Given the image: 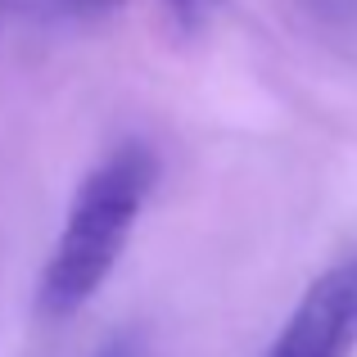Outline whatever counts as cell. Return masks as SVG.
<instances>
[{
    "label": "cell",
    "mask_w": 357,
    "mask_h": 357,
    "mask_svg": "<svg viewBox=\"0 0 357 357\" xmlns=\"http://www.w3.org/2000/svg\"><path fill=\"white\" fill-rule=\"evenodd\" d=\"M158 176V158L149 145L127 140L114 154H105L86 176H82L77 195L68 204L63 231L54 240V253L45 262L41 280H36V307L41 317H73L77 307L91 303L109 271L118 267L122 249H127L136 218L145 208L149 190Z\"/></svg>",
    "instance_id": "1"
},
{
    "label": "cell",
    "mask_w": 357,
    "mask_h": 357,
    "mask_svg": "<svg viewBox=\"0 0 357 357\" xmlns=\"http://www.w3.org/2000/svg\"><path fill=\"white\" fill-rule=\"evenodd\" d=\"M357 349V253L303 289L267 357H353Z\"/></svg>",
    "instance_id": "2"
},
{
    "label": "cell",
    "mask_w": 357,
    "mask_h": 357,
    "mask_svg": "<svg viewBox=\"0 0 357 357\" xmlns=\"http://www.w3.org/2000/svg\"><path fill=\"white\" fill-rule=\"evenodd\" d=\"M5 5H18V9H32V14H45V18H109L118 14L127 0H5Z\"/></svg>",
    "instance_id": "3"
},
{
    "label": "cell",
    "mask_w": 357,
    "mask_h": 357,
    "mask_svg": "<svg viewBox=\"0 0 357 357\" xmlns=\"http://www.w3.org/2000/svg\"><path fill=\"white\" fill-rule=\"evenodd\" d=\"M326 32H357V0H294Z\"/></svg>",
    "instance_id": "4"
},
{
    "label": "cell",
    "mask_w": 357,
    "mask_h": 357,
    "mask_svg": "<svg viewBox=\"0 0 357 357\" xmlns=\"http://www.w3.org/2000/svg\"><path fill=\"white\" fill-rule=\"evenodd\" d=\"M163 5H167V14L176 18V27L195 32V27H204L222 5H227V0H163Z\"/></svg>",
    "instance_id": "5"
}]
</instances>
